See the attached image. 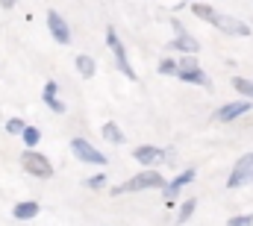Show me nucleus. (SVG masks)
<instances>
[{
  "label": "nucleus",
  "mask_w": 253,
  "mask_h": 226,
  "mask_svg": "<svg viewBox=\"0 0 253 226\" xmlns=\"http://www.w3.org/2000/svg\"><path fill=\"white\" fill-rule=\"evenodd\" d=\"M165 185H168V179H165L162 173H156V170H141L138 176L126 179L124 185H115L112 194H132V191H150V188H162V191H165Z\"/></svg>",
  "instance_id": "1"
},
{
  "label": "nucleus",
  "mask_w": 253,
  "mask_h": 226,
  "mask_svg": "<svg viewBox=\"0 0 253 226\" xmlns=\"http://www.w3.org/2000/svg\"><path fill=\"white\" fill-rule=\"evenodd\" d=\"M177 76H180V79H186V82H191V85L212 88V79H209V74L200 68V62H197L194 56L177 59Z\"/></svg>",
  "instance_id": "2"
},
{
  "label": "nucleus",
  "mask_w": 253,
  "mask_h": 226,
  "mask_svg": "<svg viewBox=\"0 0 253 226\" xmlns=\"http://www.w3.org/2000/svg\"><path fill=\"white\" fill-rule=\"evenodd\" d=\"M106 44H109V50H112V56H115L118 71L124 74L126 79H135V71H132V65H129V59H126V50H124V44H121V38H118V33H115L112 24L106 27Z\"/></svg>",
  "instance_id": "3"
},
{
  "label": "nucleus",
  "mask_w": 253,
  "mask_h": 226,
  "mask_svg": "<svg viewBox=\"0 0 253 226\" xmlns=\"http://www.w3.org/2000/svg\"><path fill=\"white\" fill-rule=\"evenodd\" d=\"M21 165L27 173H33L36 179H50L53 176V165L47 162V156H42V153H36V150H27L24 156H21Z\"/></svg>",
  "instance_id": "4"
},
{
  "label": "nucleus",
  "mask_w": 253,
  "mask_h": 226,
  "mask_svg": "<svg viewBox=\"0 0 253 226\" xmlns=\"http://www.w3.org/2000/svg\"><path fill=\"white\" fill-rule=\"evenodd\" d=\"M248 182H253V153L239 156V162L230 170V179H227V188H245Z\"/></svg>",
  "instance_id": "5"
},
{
  "label": "nucleus",
  "mask_w": 253,
  "mask_h": 226,
  "mask_svg": "<svg viewBox=\"0 0 253 226\" xmlns=\"http://www.w3.org/2000/svg\"><path fill=\"white\" fill-rule=\"evenodd\" d=\"M71 153H74L80 162H88V165H106V156H103L97 147H91L85 138H74V141H71Z\"/></svg>",
  "instance_id": "6"
},
{
  "label": "nucleus",
  "mask_w": 253,
  "mask_h": 226,
  "mask_svg": "<svg viewBox=\"0 0 253 226\" xmlns=\"http://www.w3.org/2000/svg\"><path fill=\"white\" fill-rule=\"evenodd\" d=\"M212 27H218L221 33L236 36V38H248V36H251V27H248L245 21L233 18V15H221V12H218V18H215V24H212Z\"/></svg>",
  "instance_id": "7"
},
{
  "label": "nucleus",
  "mask_w": 253,
  "mask_h": 226,
  "mask_svg": "<svg viewBox=\"0 0 253 226\" xmlns=\"http://www.w3.org/2000/svg\"><path fill=\"white\" fill-rule=\"evenodd\" d=\"M171 27H174V33H177V38L171 41V47H177V50H183L186 56H194L197 50H200V41L191 36L189 30H183V24L180 21H171Z\"/></svg>",
  "instance_id": "8"
},
{
  "label": "nucleus",
  "mask_w": 253,
  "mask_h": 226,
  "mask_svg": "<svg viewBox=\"0 0 253 226\" xmlns=\"http://www.w3.org/2000/svg\"><path fill=\"white\" fill-rule=\"evenodd\" d=\"M194 176H197V170L186 168L180 176H174V182H168V185H165V206H174V203H177V194H180L189 182H194Z\"/></svg>",
  "instance_id": "9"
},
{
  "label": "nucleus",
  "mask_w": 253,
  "mask_h": 226,
  "mask_svg": "<svg viewBox=\"0 0 253 226\" xmlns=\"http://www.w3.org/2000/svg\"><path fill=\"white\" fill-rule=\"evenodd\" d=\"M47 30H50V36L59 41V44H68L71 41V27H68V21H65L59 12H47Z\"/></svg>",
  "instance_id": "10"
},
{
  "label": "nucleus",
  "mask_w": 253,
  "mask_h": 226,
  "mask_svg": "<svg viewBox=\"0 0 253 226\" xmlns=\"http://www.w3.org/2000/svg\"><path fill=\"white\" fill-rule=\"evenodd\" d=\"M251 109H253L251 100H236V103H227V106H221V109L215 112V120H221V123H230V120H236V117L248 114Z\"/></svg>",
  "instance_id": "11"
},
{
  "label": "nucleus",
  "mask_w": 253,
  "mask_h": 226,
  "mask_svg": "<svg viewBox=\"0 0 253 226\" xmlns=\"http://www.w3.org/2000/svg\"><path fill=\"white\" fill-rule=\"evenodd\" d=\"M162 147H153V144H138L135 150H132V159L138 162V165H147V168H153V165H159L162 162Z\"/></svg>",
  "instance_id": "12"
},
{
  "label": "nucleus",
  "mask_w": 253,
  "mask_h": 226,
  "mask_svg": "<svg viewBox=\"0 0 253 226\" xmlns=\"http://www.w3.org/2000/svg\"><path fill=\"white\" fill-rule=\"evenodd\" d=\"M39 212H42V206H39L36 200H24V203H18V206L12 209L15 221H33V218H36Z\"/></svg>",
  "instance_id": "13"
},
{
  "label": "nucleus",
  "mask_w": 253,
  "mask_h": 226,
  "mask_svg": "<svg viewBox=\"0 0 253 226\" xmlns=\"http://www.w3.org/2000/svg\"><path fill=\"white\" fill-rule=\"evenodd\" d=\"M56 91H59V85L50 79V82H44V103L53 109V112H65V103L56 97Z\"/></svg>",
  "instance_id": "14"
},
{
  "label": "nucleus",
  "mask_w": 253,
  "mask_h": 226,
  "mask_svg": "<svg viewBox=\"0 0 253 226\" xmlns=\"http://www.w3.org/2000/svg\"><path fill=\"white\" fill-rule=\"evenodd\" d=\"M191 15H197V18H200V21H206V24H215L218 9H215V6H209V3H191Z\"/></svg>",
  "instance_id": "15"
},
{
  "label": "nucleus",
  "mask_w": 253,
  "mask_h": 226,
  "mask_svg": "<svg viewBox=\"0 0 253 226\" xmlns=\"http://www.w3.org/2000/svg\"><path fill=\"white\" fill-rule=\"evenodd\" d=\"M74 62H77V71H80V76H85V79H91V76H94L97 65H94V59H91V56H85V53H83V56H77Z\"/></svg>",
  "instance_id": "16"
},
{
  "label": "nucleus",
  "mask_w": 253,
  "mask_h": 226,
  "mask_svg": "<svg viewBox=\"0 0 253 226\" xmlns=\"http://www.w3.org/2000/svg\"><path fill=\"white\" fill-rule=\"evenodd\" d=\"M103 138H106V141H109V144H124V132H121V126H118V123H112V120H109V123H103Z\"/></svg>",
  "instance_id": "17"
},
{
  "label": "nucleus",
  "mask_w": 253,
  "mask_h": 226,
  "mask_svg": "<svg viewBox=\"0 0 253 226\" xmlns=\"http://www.w3.org/2000/svg\"><path fill=\"white\" fill-rule=\"evenodd\" d=\"M233 88L242 91L245 100H251L253 103V79H248V76H233Z\"/></svg>",
  "instance_id": "18"
},
{
  "label": "nucleus",
  "mask_w": 253,
  "mask_h": 226,
  "mask_svg": "<svg viewBox=\"0 0 253 226\" xmlns=\"http://www.w3.org/2000/svg\"><path fill=\"white\" fill-rule=\"evenodd\" d=\"M21 138H24V144H27V147H30V150H33V147H36V144H39V141H42V132H39V129H36V126H27V129H24V132H21Z\"/></svg>",
  "instance_id": "19"
},
{
  "label": "nucleus",
  "mask_w": 253,
  "mask_h": 226,
  "mask_svg": "<svg viewBox=\"0 0 253 226\" xmlns=\"http://www.w3.org/2000/svg\"><path fill=\"white\" fill-rule=\"evenodd\" d=\"M194 209H197V200H186L180 206V212H177V224H186L191 215H194Z\"/></svg>",
  "instance_id": "20"
},
{
  "label": "nucleus",
  "mask_w": 253,
  "mask_h": 226,
  "mask_svg": "<svg viewBox=\"0 0 253 226\" xmlns=\"http://www.w3.org/2000/svg\"><path fill=\"white\" fill-rule=\"evenodd\" d=\"M159 74L177 76V59H162V62H159Z\"/></svg>",
  "instance_id": "21"
},
{
  "label": "nucleus",
  "mask_w": 253,
  "mask_h": 226,
  "mask_svg": "<svg viewBox=\"0 0 253 226\" xmlns=\"http://www.w3.org/2000/svg\"><path fill=\"white\" fill-rule=\"evenodd\" d=\"M6 129H9L12 135H21V132L27 129V123H24L21 117H9V123H6Z\"/></svg>",
  "instance_id": "22"
},
{
  "label": "nucleus",
  "mask_w": 253,
  "mask_h": 226,
  "mask_svg": "<svg viewBox=\"0 0 253 226\" xmlns=\"http://www.w3.org/2000/svg\"><path fill=\"white\" fill-rule=\"evenodd\" d=\"M227 226H253V215H236L227 221Z\"/></svg>",
  "instance_id": "23"
},
{
  "label": "nucleus",
  "mask_w": 253,
  "mask_h": 226,
  "mask_svg": "<svg viewBox=\"0 0 253 226\" xmlns=\"http://www.w3.org/2000/svg\"><path fill=\"white\" fill-rule=\"evenodd\" d=\"M85 185L97 191V188H103V185H106V176H103V173H97V176H91V179H85Z\"/></svg>",
  "instance_id": "24"
}]
</instances>
